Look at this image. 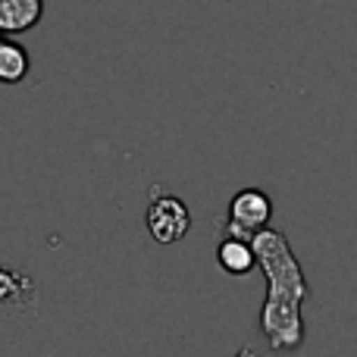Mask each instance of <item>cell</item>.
Here are the masks:
<instances>
[{
    "label": "cell",
    "instance_id": "1",
    "mask_svg": "<svg viewBox=\"0 0 357 357\" xmlns=\"http://www.w3.org/2000/svg\"><path fill=\"white\" fill-rule=\"evenodd\" d=\"M254 257L266 276V301L260 310V333L273 351H295L301 348L304 335V301L310 289L304 270L291 251L282 229H260L251 235Z\"/></svg>",
    "mask_w": 357,
    "mask_h": 357
},
{
    "label": "cell",
    "instance_id": "2",
    "mask_svg": "<svg viewBox=\"0 0 357 357\" xmlns=\"http://www.w3.org/2000/svg\"><path fill=\"white\" fill-rule=\"evenodd\" d=\"M144 222H148V232L154 241L176 245V241H182L188 235L191 213L182 197L167 195L163 188H151V204H148V213H144Z\"/></svg>",
    "mask_w": 357,
    "mask_h": 357
},
{
    "label": "cell",
    "instance_id": "3",
    "mask_svg": "<svg viewBox=\"0 0 357 357\" xmlns=\"http://www.w3.org/2000/svg\"><path fill=\"white\" fill-rule=\"evenodd\" d=\"M273 216V201L270 195H264L260 188H241L238 195L229 204V222L226 232L229 235H241V238H251L254 232L266 229Z\"/></svg>",
    "mask_w": 357,
    "mask_h": 357
},
{
    "label": "cell",
    "instance_id": "4",
    "mask_svg": "<svg viewBox=\"0 0 357 357\" xmlns=\"http://www.w3.org/2000/svg\"><path fill=\"white\" fill-rule=\"evenodd\" d=\"M41 16L44 0H0V35H25L41 22Z\"/></svg>",
    "mask_w": 357,
    "mask_h": 357
},
{
    "label": "cell",
    "instance_id": "5",
    "mask_svg": "<svg viewBox=\"0 0 357 357\" xmlns=\"http://www.w3.org/2000/svg\"><path fill=\"white\" fill-rule=\"evenodd\" d=\"M38 301V289L25 273L13 266H0V307L10 310H29Z\"/></svg>",
    "mask_w": 357,
    "mask_h": 357
},
{
    "label": "cell",
    "instance_id": "6",
    "mask_svg": "<svg viewBox=\"0 0 357 357\" xmlns=\"http://www.w3.org/2000/svg\"><path fill=\"white\" fill-rule=\"evenodd\" d=\"M216 260H220V266L229 276H245V273H251L257 266L251 238H241V235H226L220 241V248H216Z\"/></svg>",
    "mask_w": 357,
    "mask_h": 357
},
{
    "label": "cell",
    "instance_id": "7",
    "mask_svg": "<svg viewBox=\"0 0 357 357\" xmlns=\"http://www.w3.org/2000/svg\"><path fill=\"white\" fill-rule=\"evenodd\" d=\"M31 73V56L22 44L0 38V85H19Z\"/></svg>",
    "mask_w": 357,
    "mask_h": 357
},
{
    "label": "cell",
    "instance_id": "8",
    "mask_svg": "<svg viewBox=\"0 0 357 357\" xmlns=\"http://www.w3.org/2000/svg\"><path fill=\"white\" fill-rule=\"evenodd\" d=\"M0 38H3V35H0Z\"/></svg>",
    "mask_w": 357,
    "mask_h": 357
}]
</instances>
